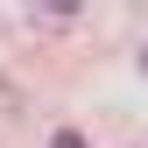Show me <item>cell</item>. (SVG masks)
<instances>
[{
    "label": "cell",
    "mask_w": 148,
    "mask_h": 148,
    "mask_svg": "<svg viewBox=\"0 0 148 148\" xmlns=\"http://www.w3.org/2000/svg\"><path fill=\"white\" fill-rule=\"evenodd\" d=\"M49 148H85V134H78V127H64V134H49Z\"/></svg>",
    "instance_id": "cell-1"
}]
</instances>
